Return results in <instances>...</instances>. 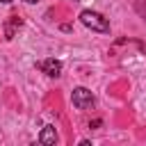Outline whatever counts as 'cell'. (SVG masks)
Wrapping results in <instances>:
<instances>
[{
  "label": "cell",
  "mask_w": 146,
  "mask_h": 146,
  "mask_svg": "<svg viewBox=\"0 0 146 146\" xmlns=\"http://www.w3.org/2000/svg\"><path fill=\"white\" fill-rule=\"evenodd\" d=\"M80 23H82L84 27L94 30V32H100V34H107V32H110V21H107L103 14L91 11V9H84V11L80 14Z\"/></svg>",
  "instance_id": "1"
},
{
  "label": "cell",
  "mask_w": 146,
  "mask_h": 146,
  "mask_svg": "<svg viewBox=\"0 0 146 146\" xmlns=\"http://www.w3.org/2000/svg\"><path fill=\"white\" fill-rule=\"evenodd\" d=\"M71 100H73V107H78V110H94V105H96V98H94V94L87 87L73 89Z\"/></svg>",
  "instance_id": "2"
},
{
  "label": "cell",
  "mask_w": 146,
  "mask_h": 146,
  "mask_svg": "<svg viewBox=\"0 0 146 146\" xmlns=\"http://www.w3.org/2000/svg\"><path fill=\"white\" fill-rule=\"evenodd\" d=\"M36 68H41L48 78H59V75H62V62H59V59H52V57H50V59L39 62V64H36Z\"/></svg>",
  "instance_id": "3"
},
{
  "label": "cell",
  "mask_w": 146,
  "mask_h": 146,
  "mask_svg": "<svg viewBox=\"0 0 146 146\" xmlns=\"http://www.w3.org/2000/svg\"><path fill=\"white\" fill-rule=\"evenodd\" d=\"M39 141H41L43 146H52V144L57 141V130H55V125H46V128L41 130Z\"/></svg>",
  "instance_id": "4"
},
{
  "label": "cell",
  "mask_w": 146,
  "mask_h": 146,
  "mask_svg": "<svg viewBox=\"0 0 146 146\" xmlns=\"http://www.w3.org/2000/svg\"><path fill=\"white\" fill-rule=\"evenodd\" d=\"M16 25H21V18H18V16H11V21L5 25V39H11V36H14V27H16Z\"/></svg>",
  "instance_id": "5"
},
{
  "label": "cell",
  "mask_w": 146,
  "mask_h": 146,
  "mask_svg": "<svg viewBox=\"0 0 146 146\" xmlns=\"http://www.w3.org/2000/svg\"><path fill=\"white\" fill-rule=\"evenodd\" d=\"M23 2H30V5H32V2H36V0H23Z\"/></svg>",
  "instance_id": "6"
},
{
  "label": "cell",
  "mask_w": 146,
  "mask_h": 146,
  "mask_svg": "<svg viewBox=\"0 0 146 146\" xmlns=\"http://www.w3.org/2000/svg\"><path fill=\"white\" fill-rule=\"evenodd\" d=\"M0 2H5V5H7V2H11V0H0Z\"/></svg>",
  "instance_id": "7"
}]
</instances>
